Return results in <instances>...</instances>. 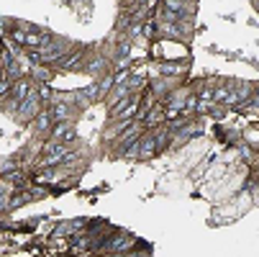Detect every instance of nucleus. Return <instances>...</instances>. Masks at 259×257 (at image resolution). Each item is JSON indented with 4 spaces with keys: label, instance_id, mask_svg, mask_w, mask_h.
Segmentation results:
<instances>
[{
    "label": "nucleus",
    "instance_id": "nucleus-1",
    "mask_svg": "<svg viewBox=\"0 0 259 257\" xmlns=\"http://www.w3.org/2000/svg\"><path fill=\"white\" fill-rule=\"evenodd\" d=\"M41 103H44V100L39 98V93L33 90V93H31V95H28V98L21 103V111L16 114V119H18V121H23V124L36 121V116L41 114Z\"/></svg>",
    "mask_w": 259,
    "mask_h": 257
},
{
    "label": "nucleus",
    "instance_id": "nucleus-2",
    "mask_svg": "<svg viewBox=\"0 0 259 257\" xmlns=\"http://www.w3.org/2000/svg\"><path fill=\"white\" fill-rule=\"evenodd\" d=\"M52 141H62V144H69V141H75L77 139V129L72 121H62V124H54L52 134H49Z\"/></svg>",
    "mask_w": 259,
    "mask_h": 257
},
{
    "label": "nucleus",
    "instance_id": "nucleus-3",
    "mask_svg": "<svg viewBox=\"0 0 259 257\" xmlns=\"http://www.w3.org/2000/svg\"><path fill=\"white\" fill-rule=\"evenodd\" d=\"M72 108L75 105H69L67 100H57L49 105V114L54 119V124H62V121H72Z\"/></svg>",
    "mask_w": 259,
    "mask_h": 257
},
{
    "label": "nucleus",
    "instance_id": "nucleus-4",
    "mask_svg": "<svg viewBox=\"0 0 259 257\" xmlns=\"http://www.w3.org/2000/svg\"><path fill=\"white\" fill-rule=\"evenodd\" d=\"M52 129H54V119H52V114H49V108L47 111H41L39 116H36V121H33V131L36 134H52Z\"/></svg>",
    "mask_w": 259,
    "mask_h": 257
},
{
    "label": "nucleus",
    "instance_id": "nucleus-5",
    "mask_svg": "<svg viewBox=\"0 0 259 257\" xmlns=\"http://www.w3.org/2000/svg\"><path fill=\"white\" fill-rule=\"evenodd\" d=\"M31 93H33V88H31V83L23 78V80H16V83H13V93H11V98L18 100V103H23Z\"/></svg>",
    "mask_w": 259,
    "mask_h": 257
},
{
    "label": "nucleus",
    "instance_id": "nucleus-6",
    "mask_svg": "<svg viewBox=\"0 0 259 257\" xmlns=\"http://www.w3.org/2000/svg\"><path fill=\"white\" fill-rule=\"evenodd\" d=\"M108 59H103V57H95L93 62H88L85 64V72L88 75H93V78H98V75H108Z\"/></svg>",
    "mask_w": 259,
    "mask_h": 257
},
{
    "label": "nucleus",
    "instance_id": "nucleus-7",
    "mask_svg": "<svg viewBox=\"0 0 259 257\" xmlns=\"http://www.w3.org/2000/svg\"><path fill=\"white\" fill-rule=\"evenodd\" d=\"M31 78L39 83V85H44V83H49V80L54 78V69H49V67H44V64H33V67H31Z\"/></svg>",
    "mask_w": 259,
    "mask_h": 257
},
{
    "label": "nucleus",
    "instance_id": "nucleus-8",
    "mask_svg": "<svg viewBox=\"0 0 259 257\" xmlns=\"http://www.w3.org/2000/svg\"><path fill=\"white\" fill-rule=\"evenodd\" d=\"M131 242H134V239H131L128 234H126V237H123V234H118V237H113V239H110V242H108L105 247H108L110 252H126Z\"/></svg>",
    "mask_w": 259,
    "mask_h": 257
},
{
    "label": "nucleus",
    "instance_id": "nucleus-9",
    "mask_svg": "<svg viewBox=\"0 0 259 257\" xmlns=\"http://www.w3.org/2000/svg\"><path fill=\"white\" fill-rule=\"evenodd\" d=\"M185 69H188V67L180 64V62H175V64H162V67H159V72H162L164 78H177V75H182Z\"/></svg>",
    "mask_w": 259,
    "mask_h": 257
},
{
    "label": "nucleus",
    "instance_id": "nucleus-10",
    "mask_svg": "<svg viewBox=\"0 0 259 257\" xmlns=\"http://www.w3.org/2000/svg\"><path fill=\"white\" fill-rule=\"evenodd\" d=\"M231 93H234V88H226V85H218V88L213 90V100H215V103H229Z\"/></svg>",
    "mask_w": 259,
    "mask_h": 257
},
{
    "label": "nucleus",
    "instance_id": "nucleus-11",
    "mask_svg": "<svg viewBox=\"0 0 259 257\" xmlns=\"http://www.w3.org/2000/svg\"><path fill=\"white\" fill-rule=\"evenodd\" d=\"M36 93H39V98L47 103L49 98H52V88H49V83H44V85H39V88H36Z\"/></svg>",
    "mask_w": 259,
    "mask_h": 257
},
{
    "label": "nucleus",
    "instance_id": "nucleus-12",
    "mask_svg": "<svg viewBox=\"0 0 259 257\" xmlns=\"http://www.w3.org/2000/svg\"><path fill=\"white\" fill-rule=\"evenodd\" d=\"M13 167H16V160H13V157H6V160H3V167H0V172L8 177V175L13 172Z\"/></svg>",
    "mask_w": 259,
    "mask_h": 257
},
{
    "label": "nucleus",
    "instance_id": "nucleus-13",
    "mask_svg": "<svg viewBox=\"0 0 259 257\" xmlns=\"http://www.w3.org/2000/svg\"><path fill=\"white\" fill-rule=\"evenodd\" d=\"M113 78H116V85H126V83L131 80V72H128V69H121V72H116Z\"/></svg>",
    "mask_w": 259,
    "mask_h": 257
},
{
    "label": "nucleus",
    "instance_id": "nucleus-14",
    "mask_svg": "<svg viewBox=\"0 0 259 257\" xmlns=\"http://www.w3.org/2000/svg\"><path fill=\"white\" fill-rule=\"evenodd\" d=\"M128 52H131V44L126 42V44H121V47L116 49V57H118V59H121V57H128Z\"/></svg>",
    "mask_w": 259,
    "mask_h": 257
},
{
    "label": "nucleus",
    "instance_id": "nucleus-15",
    "mask_svg": "<svg viewBox=\"0 0 259 257\" xmlns=\"http://www.w3.org/2000/svg\"><path fill=\"white\" fill-rule=\"evenodd\" d=\"M213 114V119H224L226 116V111H218V105H215V111H210Z\"/></svg>",
    "mask_w": 259,
    "mask_h": 257
},
{
    "label": "nucleus",
    "instance_id": "nucleus-16",
    "mask_svg": "<svg viewBox=\"0 0 259 257\" xmlns=\"http://www.w3.org/2000/svg\"><path fill=\"white\" fill-rule=\"evenodd\" d=\"M254 100L259 103V85H254Z\"/></svg>",
    "mask_w": 259,
    "mask_h": 257
},
{
    "label": "nucleus",
    "instance_id": "nucleus-17",
    "mask_svg": "<svg viewBox=\"0 0 259 257\" xmlns=\"http://www.w3.org/2000/svg\"><path fill=\"white\" fill-rule=\"evenodd\" d=\"M254 8H256V13H259V0H254Z\"/></svg>",
    "mask_w": 259,
    "mask_h": 257
}]
</instances>
